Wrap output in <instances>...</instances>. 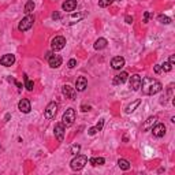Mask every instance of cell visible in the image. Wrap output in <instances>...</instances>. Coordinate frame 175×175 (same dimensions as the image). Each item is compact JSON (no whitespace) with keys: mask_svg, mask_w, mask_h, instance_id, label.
Returning <instances> with one entry per match:
<instances>
[{"mask_svg":"<svg viewBox=\"0 0 175 175\" xmlns=\"http://www.w3.org/2000/svg\"><path fill=\"white\" fill-rule=\"evenodd\" d=\"M141 89H142V93L147 96H152V95H156L159 93L160 90L163 89V85L160 81L155 80V78H151V77H145L141 80Z\"/></svg>","mask_w":175,"mask_h":175,"instance_id":"cell-1","label":"cell"},{"mask_svg":"<svg viewBox=\"0 0 175 175\" xmlns=\"http://www.w3.org/2000/svg\"><path fill=\"white\" fill-rule=\"evenodd\" d=\"M86 164H88V157L86 156L85 155H77V157H74L71 160L70 167H71V170H74V171H80V170H82Z\"/></svg>","mask_w":175,"mask_h":175,"instance_id":"cell-2","label":"cell"},{"mask_svg":"<svg viewBox=\"0 0 175 175\" xmlns=\"http://www.w3.org/2000/svg\"><path fill=\"white\" fill-rule=\"evenodd\" d=\"M62 123L66 126V127H69V126H71L74 123V121H75V110L74 108H69L66 110V112L63 114V119H62Z\"/></svg>","mask_w":175,"mask_h":175,"instance_id":"cell-3","label":"cell"},{"mask_svg":"<svg viewBox=\"0 0 175 175\" xmlns=\"http://www.w3.org/2000/svg\"><path fill=\"white\" fill-rule=\"evenodd\" d=\"M33 23H34V17L30 15V14H28L23 19H22L19 22V25H18V29H19L21 32H26L29 30V29L33 26Z\"/></svg>","mask_w":175,"mask_h":175,"instance_id":"cell-4","label":"cell"},{"mask_svg":"<svg viewBox=\"0 0 175 175\" xmlns=\"http://www.w3.org/2000/svg\"><path fill=\"white\" fill-rule=\"evenodd\" d=\"M56 112H58V103L52 101V103L48 104L47 108L44 110V116H45L47 119H54Z\"/></svg>","mask_w":175,"mask_h":175,"instance_id":"cell-5","label":"cell"},{"mask_svg":"<svg viewBox=\"0 0 175 175\" xmlns=\"http://www.w3.org/2000/svg\"><path fill=\"white\" fill-rule=\"evenodd\" d=\"M66 45V39L63 36H56L54 40L51 41V47L54 51H60Z\"/></svg>","mask_w":175,"mask_h":175,"instance_id":"cell-6","label":"cell"},{"mask_svg":"<svg viewBox=\"0 0 175 175\" xmlns=\"http://www.w3.org/2000/svg\"><path fill=\"white\" fill-rule=\"evenodd\" d=\"M62 93L64 95L66 99H70V100H75V97H77L75 88H71L70 85H64V86L62 88Z\"/></svg>","mask_w":175,"mask_h":175,"instance_id":"cell-7","label":"cell"},{"mask_svg":"<svg viewBox=\"0 0 175 175\" xmlns=\"http://www.w3.org/2000/svg\"><path fill=\"white\" fill-rule=\"evenodd\" d=\"M141 78L138 74H133L131 77H130V80H129V85H130V89H133L134 92L136 90H138L140 86H141Z\"/></svg>","mask_w":175,"mask_h":175,"instance_id":"cell-8","label":"cell"},{"mask_svg":"<svg viewBox=\"0 0 175 175\" xmlns=\"http://www.w3.org/2000/svg\"><path fill=\"white\" fill-rule=\"evenodd\" d=\"M54 131H55V137L58 138V141H62L64 140V133H66V126L63 125V123H56L55 125V129H54Z\"/></svg>","mask_w":175,"mask_h":175,"instance_id":"cell-9","label":"cell"},{"mask_svg":"<svg viewBox=\"0 0 175 175\" xmlns=\"http://www.w3.org/2000/svg\"><path fill=\"white\" fill-rule=\"evenodd\" d=\"M48 63H49V66L52 67V69H58V67H60L62 66V63H63V59L60 55H56V54H52L51 55V58L48 59Z\"/></svg>","mask_w":175,"mask_h":175,"instance_id":"cell-10","label":"cell"},{"mask_svg":"<svg viewBox=\"0 0 175 175\" xmlns=\"http://www.w3.org/2000/svg\"><path fill=\"white\" fill-rule=\"evenodd\" d=\"M151 130H152V133H153V136H155V137H157V138H160V137H163V136L166 134V126L163 125V123L155 125Z\"/></svg>","mask_w":175,"mask_h":175,"instance_id":"cell-11","label":"cell"},{"mask_svg":"<svg viewBox=\"0 0 175 175\" xmlns=\"http://www.w3.org/2000/svg\"><path fill=\"white\" fill-rule=\"evenodd\" d=\"M14 63H15V56L11 54H7L4 55V56H2V59H0V64L4 66V67H10L13 66Z\"/></svg>","mask_w":175,"mask_h":175,"instance_id":"cell-12","label":"cell"},{"mask_svg":"<svg viewBox=\"0 0 175 175\" xmlns=\"http://www.w3.org/2000/svg\"><path fill=\"white\" fill-rule=\"evenodd\" d=\"M88 88V80L85 77H78L75 81V90L77 92H84Z\"/></svg>","mask_w":175,"mask_h":175,"instance_id":"cell-13","label":"cell"},{"mask_svg":"<svg viewBox=\"0 0 175 175\" xmlns=\"http://www.w3.org/2000/svg\"><path fill=\"white\" fill-rule=\"evenodd\" d=\"M18 108H19L21 112H23V114H29L30 112V110H32V107H30V101H29L28 99H22L19 103H18Z\"/></svg>","mask_w":175,"mask_h":175,"instance_id":"cell-14","label":"cell"},{"mask_svg":"<svg viewBox=\"0 0 175 175\" xmlns=\"http://www.w3.org/2000/svg\"><path fill=\"white\" fill-rule=\"evenodd\" d=\"M123 66H125V59L122 56H115L112 60H111V67H112L114 70H121Z\"/></svg>","mask_w":175,"mask_h":175,"instance_id":"cell-15","label":"cell"},{"mask_svg":"<svg viewBox=\"0 0 175 175\" xmlns=\"http://www.w3.org/2000/svg\"><path fill=\"white\" fill-rule=\"evenodd\" d=\"M156 122H157V116H156V115H155V116H149L147 121H145V123L142 125V130H144V131L151 130L156 125Z\"/></svg>","mask_w":175,"mask_h":175,"instance_id":"cell-16","label":"cell"},{"mask_svg":"<svg viewBox=\"0 0 175 175\" xmlns=\"http://www.w3.org/2000/svg\"><path fill=\"white\" fill-rule=\"evenodd\" d=\"M127 78H129V74L126 73V71H122L121 74L115 75V78H114V85H122V84H125L126 81H127Z\"/></svg>","mask_w":175,"mask_h":175,"instance_id":"cell-17","label":"cell"},{"mask_svg":"<svg viewBox=\"0 0 175 175\" xmlns=\"http://www.w3.org/2000/svg\"><path fill=\"white\" fill-rule=\"evenodd\" d=\"M62 7L64 11H74L77 8V0H66Z\"/></svg>","mask_w":175,"mask_h":175,"instance_id":"cell-18","label":"cell"},{"mask_svg":"<svg viewBox=\"0 0 175 175\" xmlns=\"http://www.w3.org/2000/svg\"><path fill=\"white\" fill-rule=\"evenodd\" d=\"M107 44H108V41H107L106 39H103V37H101V39L96 40V43H95V45H93V47H95L96 51H100V49H104V48L107 47Z\"/></svg>","mask_w":175,"mask_h":175,"instance_id":"cell-19","label":"cell"},{"mask_svg":"<svg viewBox=\"0 0 175 175\" xmlns=\"http://www.w3.org/2000/svg\"><path fill=\"white\" fill-rule=\"evenodd\" d=\"M140 104H141V100H140V99H137V100H136V101H133L131 104H129V106H127V107H126V110H125V112H126V114H131V112H133V111H134V110H136V108H137V107H138V106H140Z\"/></svg>","mask_w":175,"mask_h":175,"instance_id":"cell-20","label":"cell"},{"mask_svg":"<svg viewBox=\"0 0 175 175\" xmlns=\"http://www.w3.org/2000/svg\"><path fill=\"white\" fill-rule=\"evenodd\" d=\"M118 166H119V168L121 170H123V171H127V170H130V162H127L126 159H119L118 160Z\"/></svg>","mask_w":175,"mask_h":175,"instance_id":"cell-21","label":"cell"},{"mask_svg":"<svg viewBox=\"0 0 175 175\" xmlns=\"http://www.w3.org/2000/svg\"><path fill=\"white\" fill-rule=\"evenodd\" d=\"M89 163H90L92 166L97 167V166H103L104 163H106V160H104V157H92L89 160Z\"/></svg>","mask_w":175,"mask_h":175,"instance_id":"cell-22","label":"cell"},{"mask_svg":"<svg viewBox=\"0 0 175 175\" xmlns=\"http://www.w3.org/2000/svg\"><path fill=\"white\" fill-rule=\"evenodd\" d=\"M23 80H25V88L28 89V90H33V88H34V82H33L32 80H29L28 75H23Z\"/></svg>","mask_w":175,"mask_h":175,"instance_id":"cell-23","label":"cell"},{"mask_svg":"<svg viewBox=\"0 0 175 175\" xmlns=\"http://www.w3.org/2000/svg\"><path fill=\"white\" fill-rule=\"evenodd\" d=\"M33 10H34V2H33V0H29V2L25 4V13L26 14H32Z\"/></svg>","mask_w":175,"mask_h":175,"instance_id":"cell-24","label":"cell"},{"mask_svg":"<svg viewBox=\"0 0 175 175\" xmlns=\"http://www.w3.org/2000/svg\"><path fill=\"white\" fill-rule=\"evenodd\" d=\"M114 3V0H99V6L100 7H108V6H111Z\"/></svg>","mask_w":175,"mask_h":175,"instance_id":"cell-25","label":"cell"},{"mask_svg":"<svg viewBox=\"0 0 175 175\" xmlns=\"http://www.w3.org/2000/svg\"><path fill=\"white\" fill-rule=\"evenodd\" d=\"M160 67H162V70H163V71H166V73L171 71V69H172V66H171L168 62H164L163 64H160Z\"/></svg>","mask_w":175,"mask_h":175,"instance_id":"cell-26","label":"cell"},{"mask_svg":"<svg viewBox=\"0 0 175 175\" xmlns=\"http://www.w3.org/2000/svg\"><path fill=\"white\" fill-rule=\"evenodd\" d=\"M159 21L162 22V23H164V25L171 23V18H168L167 15H159Z\"/></svg>","mask_w":175,"mask_h":175,"instance_id":"cell-27","label":"cell"},{"mask_svg":"<svg viewBox=\"0 0 175 175\" xmlns=\"http://www.w3.org/2000/svg\"><path fill=\"white\" fill-rule=\"evenodd\" d=\"M67 66H69V69H74V67L77 66V60L75 59H70L69 63H67Z\"/></svg>","mask_w":175,"mask_h":175,"instance_id":"cell-28","label":"cell"},{"mask_svg":"<svg viewBox=\"0 0 175 175\" xmlns=\"http://www.w3.org/2000/svg\"><path fill=\"white\" fill-rule=\"evenodd\" d=\"M80 149H81L80 145H73V147H71V153L73 155H77L78 152H80Z\"/></svg>","mask_w":175,"mask_h":175,"instance_id":"cell-29","label":"cell"},{"mask_svg":"<svg viewBox=\"0 0 175 175\" xmlns=\"http://www.w3.org/2000/svg\"><path fill=\"white\" fill-rule=\"evenodd\" d=\"M103 126H104V119H100L99 121V123L96 125V129L99 130V131H101V129H103Z\"/></svg>","mask_w":175,"mask_h":175,"instance_id":"cell-30","label":"cell"},{"mask_svg":"<svg viewBox=\"0 0 175 175\" xmlns=\"http://www.w3.org/2000/svg\"><path fill=\"white\" fill-rule=\"evenodd\" d=\"M97 131H99V130L96 129V126H95V127H90V129L88 130V134H89V136H95V134L97 133Z\"/></svg>","mask_w":175,"mask_h":175,"instance_id":"cell-31","label":"cell"},{"mask_svg":"<svg viewBox=\"0 0 175 175\" xmlns=\"http://www.w3.org/2000/svg\"><path fill=\"white\" fill-rule=\"evenodd\" d=\"M149 18H151V14H149V13H148V11H147V13L144 14V22H145V23H147V22L149 21Z\"/></svg>","mask_w":175,"mask_h":175,"instance_id":"cell-32","label":"cell"},{"mask_svg":"<svg viewBox=\"0 0 175 175\" xmlns=\"http://www.w3.org/2000/svg\"><path fill=\"white\" fill-rule=\"evenodd\" d=\"M125 21H126V23H131V22H133V17L126 15V17H125Z\"/></svg>","mask_w":175,"mask_h":175,"instance_id":"cell-33","label":"cell"},{"mask_svg":"<svg viewBox=\"0 0 175 175\" xmlns=\"http://www.w3.org/2000/svg\"><path fill=\"white\" fill-rule=\"evenodd\" d=\"M155 73L156 74L162 73V67H160V64H155Z\"/></svg>","mask_w":175,"mask_h":175,"instance_id":"cell-34","label":"cell"},{"mask_svg":"<svg viewBox=\"0 0 175 175\" xmlns=\"http://www.w3.org/2000/svg\"><path fill=\"white\" fill-rule=\"evenodd\" d=\"M168 63H170L171 66H174V64H175V56H174V55H171V56H170V60H168Z\"/></svg>","mask_w":175,"mask_h":175,"instance_id":"cell-35","label":"cell"},{"mask_svg":"<svg viewBox=\"0 0 175 175\" xmlns=\"http://www.w3.org/2000/svg\"><path fill=\"white\" fill-rule=\"evenodd\" d=\"M52 18H54V19H60V14H59V13H56V11H55V13L52 14Z\"/></svg>","mask_w":175,"mask_h":175,"instance_id":"cell-36","label":"cell"},{"mask_svg":"<svg viewBox=\"0 0 175 175\" xmlns=\"http://www.w3.org/2000/svg\"><path fill=\"white\" fill-rule=\"evenodd\" d=\"M81 110H82L84 112H86V111H90V106H82V107H81Z\"/></svg>","mask_w":175,"mask_h":175,"instance_id":"cell-37","label":"cell"},{"mask_svg":"<svg viewBox=\"0 0 175 175\" xmlns=\"http://www.w3.org/2000/svg\"><path fill=\"white\" fill-rule=\"evenodd\" d=\"M71 17H73V18H77V19H78V18H82L84 15H77V14H73Z\"/></svg>","mask_w":175,"mask_h":175,"instance_id":"cell-38","label":"cell"},{"mask_svg":"<svg viewBox=\"0 0 175 175\" xmlns=\"http://www.w3.org/2000/svg\"><path fill=\"white\" fill-rule=\"evenodd\" d=\"M15 85H17L18 88H22V84H21V82H18V81H15Z\"/></svg>","mask_w":175,"mask_h":175,"instance_id":"cell-39","label":"cell"},{"mask_svg":"<svg viewBox=\"0 0 175 175\" xmlns=\"http://www.w3.org/2000/svg\"><path fill=\"white\" fill-rule=\"evenodd\" d=\"M0 152H2V145H0Z\"/></svg>","mask_w":175,"mask_h":175,"instance_id":"cell-40","label":"cell"}]
</instances>
